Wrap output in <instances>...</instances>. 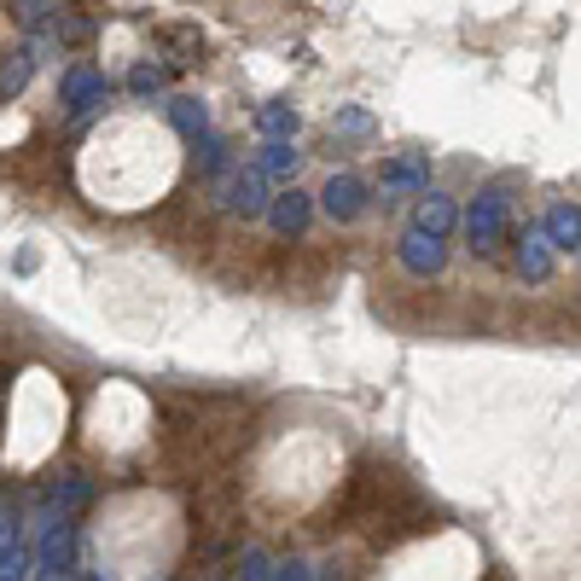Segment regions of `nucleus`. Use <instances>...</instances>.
Returning <instances> with one entry per match:
<instances>
[{"instance_id": "obj_1", "label": "nucleus", "mask_w": 581, "mask_h": 581, "mask_svg": "<svg viewBox=\"0 0 581 581\" xmlns=\"http://www.w3.org/2000/svg\"><path fill=\"white\" fill-rule=\"evenodd\" d=\"M413 518H419V494L384 466H361L349 477L344 500H337V523L355 529V535H372V541L401 535Z\"/></svg>"}]
</instances>
